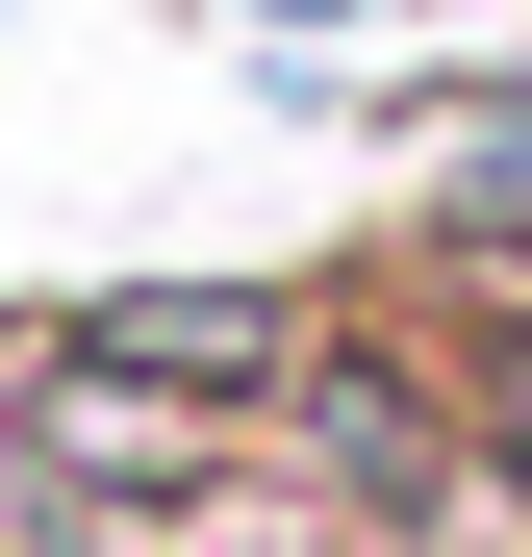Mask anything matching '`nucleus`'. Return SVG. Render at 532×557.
<instances>
[{
    "instance_id": "nucleus-1",
    "label": "nucleus",
    "mask_w": 532,
    "mask_h": 557,
    "mask_svg": "<svg viewBox=\"0 0 532 557\" xmlns=\"http://www.w3.org/2000/svg\"><path fill=\"white\" fill-rule=\"evenodd\" d=\"M280 26H355V0H280Z\"/></svg>"
}]
</instances>
